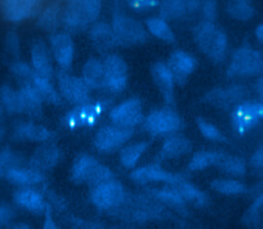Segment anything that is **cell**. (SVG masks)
Instances as JSON below:
<instances>
[{"label": "cell", "mask_w": 263, "mask_h": 229, "mask_svg": "<svg viewBox=\"0 0 263 229\" xmlns=\"http://www.w3.org/2000/svg\"><path fill=\"white\" fill-rule=\"evenodd\" d=\"M192 33L196 46L203 54L214 63L224 61L228 46L227 36L214 22L203 20L194 27Z\"/></svg>", "instance_id": "1"}, {"label": "cell", "mask_w": 263, "mask_h": 229, "mask_svg": "<svg viewBox=\"0 0 263 229\" xmlns=\"http://www.w3.org/2000/svg\"><path fill=\"white\" fill-rule=\"evenodd\" d=\"M107 107L108 103L105 101H88L83 104L76 105L64 115L62 124L69 128L93 126L99 122Z\"/></svg>", "instance_id": "2"}, {"label": "cell", "mask_w": 263, "mask_h": 229, "mask_svg": "<svg viewBox=\"0 0 263 229\" xmlns=\"http://www.w3.org/2000/svg\"><path fill=\"white\" fill-rule=\"evenodd\" d=\"M263 72V54L250 46L237 48L229 62L227 73L229 76L250 77Z\"/></svg>", "instance_id": "3"}, {"label": "cell", "mask_w": 263, "mask_h": 229, "mask_svg": "<svg viewBox=\"0 0 263 229\" xmlns=\"http://www.w3.org/2000/svg\"><path fill=\"white\" fill-rule=\"evenodd\" d=\"M118 45H140L148 40V31L138 20L115 14L111 24Z\"/></svg>", "instance_id": "4"}, {"label": "cell", "mask_w": 263, "mask_h": 229, "mask_svg": "<svg viewBox=\"0 0 263 229\" xmlns=\"http://www.w3.org/2000/svg\"><path fill=\"white\" fill-rule=\"evenodd\" d=\"M125 199V191L122 185L114 179L103 182L92 187L90 200L93 205L103 211L118 207Z\"/></svg>", "instance_id": "5"}, {"label": "cell", "mask_w": 263, "mask_h": 229, "mask_svg": "<svg viewBox=\"0 0 263 229\" xmlns=\"http://www.w3.org/2000/svg\"><path fill=\"white\" fill-rule=\"evenodd\" d=\"M134 128L117 124L105 125L101 127L95 138L93 145L98 151L109 153L123 146L133 136Z\"/></svg>", "instance_id": "6"}, {"label": "cell", "mask_w": 263, "mask_h": 229, "mask_svg": "<svg viewBox=\"0 0 263 229\" xmlns=\"http://www.w3.org/2000/svg\"><path fill=\"white\" fill-rule=\"evenodd\" d=\"M263 119V103L242 102L236 105L231 113V124L233 129L245 135Z\"/></svg>", "instance_id": "7"}, {"label": "cell", "mask_w": 263, "mask_h": 229, "mask_svg": "<svg viewBox=\"0 0 263 229\" xmlns=\"http://www.w3.org/2000/svg\"><path fill=\"white\" fill-rule=\"evenodd\" d=\"M104 87L111 92L122 91L127 84L128 68L125 61L118 54L111 53L103 62Z\"/></svg>", "instance_id": "8"}, {"label": "cell", "mask_w": 263, "mask_h": 229, "mask_svg": "<svg viewBox=\"0 0 263 229\" xmlns=\"http://www.w3.org/2000/svg\"><path fill=\"white\" fill-rule=\"evenodd\" d=\"M144 124L149 133L162 136L179 130L182 126V120L175 111L163 108L152 111L146 117Z\"/></svg>", "instance_id": "9"}, {"label": "cell", "mask_w": 263, "mask_h": 229, "mask_svg": "<svg viewBox=\"0 0 263 229\" xmlns=\"http://www.w3.org/2000/svg\"><path fill=\"white\" fill-rule=\"evenodd\" d=\"M60 93L64 99L73 105L83 104L89 101L90 88L82 78L72 76L62 70L58 76Z\"/></svg>", "instance_id": "10"}, {"label": "cell", "mask_w": 263, "mask_h": 229, "mask_svg": "<svg viewBox=\"0 0 263 229\" xmlns=\"http://www.w3.org/2000/svg\"><path fill=\"white\" fill-rule=\"evenodd\" d=\"M112 123L134 128L143 120V107L138 98H130L115 106L109 113Z\"/></svg>", "instance_id": "11"}, {"label": "cell", "mask_w": 263, "mask_h": 229, "mask_svg": "<svg viewBox=\"0 0 263 229\" xmlns=\"http://www.w3.org/2000/svg\"><path fill=\"white\" fill-rule=\"evenodd\" d=\"M178 83H185L197 67L196 59L189 52L177 49L173 51L166 63Z\"/></svg>", "instance_id": "12"}, {"label": "cell", "mask_w": 263, "mask_h": 229, "mask_svg": "<svg viewBox=\"0 0 263 229\" xmlns=\"http://www.w3.org/2000/svg\"><path fill=\"white\" fill-rule=\"evenodd\" d=\"M50 50L62 70L70 69L74 58V44L68 33H57L50 37Z\"/></svg>", "instance_id": "13"}, {"label": "cell", "mask_w": 263, "mask_h": 229, "mask_svg": "<svg viewBox=\"0 0 263 229\" xmlns=\"http://www.w3.org/2000/svg\"><path fill=\"white\" fill-rule=\"evenodd\" d=\"M129 178L139 184L164 182L170 185H174L181 177L163 169L158 164H148L134 169L129 175Z\"/></svg>", "instance_id": "14"}, {"label": "cell", "mask_w": 263, "mask_h": 229, "mask_svg": "<svg viewBox=\"0 0 263 229\" xmlns=\"http://www.w3.org/2000/svg\"><path fill=\"white\" fill-rule=\"evenodd\" d=\"M151 76L154 84L167 103L173 102L175 77L168 65L164 62H156L151 66Z\"/></svg>", "instance_id": "15"}, {"label": "cell", "mask_w": 263, "mask_h": 229, "mask_svg": "<svg viewBox=\"0 0 263 229\" xmlns=\"http://www.w3.org/2000/svg\"><path fill=\"white\" fill-rule=\"evenodd\" d=\"M40 0H2V13L9 22L28 18L38 7Z\"/></svg>", "instance_id": "16"}, {"label": "cell", "mask_w": 263, "mask_h": 229, "mask_svg": "<svg viewBox=\"0 0 263 229\" xmlns=\"http://www.w3.org/2000/svg\"><path fill=\"white\" fill-rule=\"evenodd\" d=\"M31 61L34 72L44 78L51 79L53 70L50 52L42 40L35 41L31 46Z\"/></svg>", "instance_id": "17"}, {"label": "cell", "mask_w": 263, "mask_h": 229, "mask_svg": "<svg viewBox=\"0 0 263 229\" xmlns=\"http://www.w3.org/2000/svg\"><path fill=\"white\" fill-rule=\"evenodd\" d=\"M17 92L22 111L31 116L39 117L42 114L43 99L38 90L30 82H24Z\"/></svg>", "instance_id": "18"}, {"label": "cell", "mask_w": 263, "mask_h": 229, "mask_svg": "<svg viewBox=\"0 0 263 229\" xmlns=\"http://www.w3.org/2000/svg\"><path fill=\"white\" fill-rule=\"evenodd\" d=\"M100 162L92 156L83 154L78 156L71 167V179L74 183H88Z\"/></svg>", "instance_id": "19"}, {"label": "cell", "mask_w": 263, "mask_h": 229, "mask_svg": "<svg viewBox=\"0 0 263 229\" xmlns=\"http://www.w3.org/2000/svg\"><path fill=\"white\" fill-rule=\"evenodd\" d=\"M15 203L30 212L41 213L45 209V202L42 195L33 188L23 187L13 195Z\"/></svg>", "instance_id": "20"}, {"label": "cell", "mask_w": 263, "mask_h": 229, "mask_svg": "<svg viewBox=\"0 0 263 229\" xmlns=\"http://www.w3.org/2000/svg\"><path fill=\"white\" fill-rule=\"evenodd\" d=\"M90 39L100 51H107L118 45L112 27L106 23H98L92 26Z\"/></svg>", "instance_id": "21"}, {"label": "cell", "mask_w": 263, "mask_h": 229, "mask_svg": "<svg viewBox=\"0 0 263 229\" xmlns=\"http://www.w3.org/2000/svg\"><path fill=\"white\" fill-rule=\"evenodd\" d=\"M190 141L182 136H173L167 138L159 151V156L162 159H172L188 154L191 151Z\"/></svg>", "instance_id": "22"}, {"label": "cell", "mask_w": 263, "mask_h": 229, "mask_svg": "<svg viewBox=\"0 0 263 229\" xmlns=\"http://www.w3.org/2000/svg\"><path fill=\"white\" fill-rule=\"evenodd\" d=\"M5 177L10 183L23 187H29L42 181L41 171L36 170L33 167L24 168L12 165L5 173Z\"/></svg>", "instance_id": "23"}, {"label": "cell", "mask_w": 263, "mask_h": 229, "mask_svg": "<svg viewBox=\"0 0 263 229\" xmlns=\"http://www.w3.org/2000/svg\"><path fill=\"white\" fill-rule=\"evenodd\" d=\"M83 81L90 89L104 87V64L102 61L90 58L82 68Z\"/></svg>", "instance_id": "24"}, {"label": "cell", "mask_w": 263, "mask_h": 229, "mask_svg": "<svg viewBox=\"0 0 263 229\" xmlns=\"http://www.w3.org/2000/svg\"><path fill=\"white\" fill-rule=\"evenodd\" d=\"M60 159V150L55 146L40 147L32 156L31 167L42 173L54 166Z\"/></svg>", "instance_id": "25"}, {"label": "cell", "mask_w": 263, "mask_h": 229, "mask_svg": "<svg viewBox=\"0 0 263 229\" xmlns=\"http://www.w3.org/2000/svg\"><path fill=\"white\" fill-rule=\"evenodd\" d=\"M14 135L16 138L22 140L37 142L47 141L53 137V132L51 130L32 122L20 123L14 130Z\"/></svg>", "instance_id": "26"}, {"label": "cell", "mask_w": 263, "mask_h": 229, "mask_svg": "<svg viewBox=\"0 0 263 229\" xmlns=\"http://www.w3.org/2000/svg\"><path fill=\"white\" fill-rule=\"evenodd\" d=\"M173 187L180 193V195L184 198V200L192 202L196 206H204L208 204L206 195L199 190L196 186L189 183L188 181L180 178Z\"/></svg>", "instance_id": "27"}, {"label": "cell", "mask_w": 263, "mask_h": 229, "mask_svg": "<svg viewBox=\"0 0 263 229\" xmlns=\"http://www.w3.org/2000/svg\"><path fill=\"white\" fill-rule=\"evenodd\" d=\"M145 27L152 36L167 43L175 42L176 36L172 28L168 26L166 20L161 16H153L146 21Z\"/></svg>", "instance_id": "28"}, {"label": "cell", "mask_w": 263, "mask_h": 229, "mask_svg": "<svg viewBox=\"0 0 263 229\" xmlns=\"http://www.w3.org/2000/svg\"><path fill=\"white\" fill-rule=\"evenodd\" d=\"M40 93L42 99L54 106H59L62 104V99L60 93L55 90L53 85L50 83V80L44 78L35 72L33 73L30 81H29Z\"/></svg>", "instance_id": "29"}, {"label": "cell", "mask_w": 263, "mask_h": 229, "mask_svg": "<svg viewBox=\"0 0 263 229\" xmlns=\"http://www.w3.org/2000/svg\"><path fill=\"white\" fill-rule=\"evenodd\" d=\"M148 147L149 143L144 141L134 143L122 148L119 154V160L122 166H124L125 168L134 167L138 163L142 155L146 152Z\"/></svg>", "instance_id": "30"}, {"label": "cell", "mask_w": 263, "mask_h": 229, "mask_svg": "<svg viewBox=\"0 0 263 229\" xmlns=\"http://www.w3.org/2000/svg\"><path fill=\"white\" fill-rule=\"evenodd\" d=\"M157 6L164 20H178L187 13L186 0H158Z\"/></svg>", "instance_id": "31"}, {"label": "cell", "mask_w": 263, "mask_h": 229, "mask_svg": "<svg viewBox=\"0 0 263 229\" xmlns=\"http://www.w3.org/2000/svg\"><path fill=\"white\" fill-rule=\"evenodd\" d=\"M223 171L233 176V177H241L245 175L247 170L246 162L238 156L227 155L221 153L219 161L216 164Z\"/></svg>", "instance_id": "32"}, {"label": "cell", "mask_w": 263, "mask_h": 229, "mask_svg": "<svg viewBox=\"0 0 263 229\" xmlns=\"http://www.w3.org/2000/svg\"><path fill=\"white\" fill-rule=\"evenodd\" d=\"M228 14L238 21H248L253 17L255 8L249 0H229L226 6Z\"/></svg>", "instance_id": "33"}, {"label": "cell", "mask_w": 263, "mask_h": 229, "mask_svg": "<svg viewBox=\"0 0 263 229\" xmlns=\"http://www.w3.org/2000/svg\"><path fill=\"white\" fill-rule=\"evenodd\" d=\"M221 156L216 151H198L190 159L188 167L190 170H201L209 166L216 165Z\"/></svg>", "instance_id": "34"}, {"label": "cell", "mask_w": 263, "mask_h": 229, "mask_svg": "<svg viewBox=\"0 0 263 229\" xmlns=\"http://www.w3.org/2000/svg\"><path fill=\"white\" fill-rule=\"evenodd\" d=\"M211 187L222 194L226 195H238L247 192L248 188L239 181L232 179H216L211 183Z\"/></svg>", "instance_id": "35"}, {"label": "cell", "mask_w": 263, "mask_h": 229, "mask_svg": "<svg viewBox=\"0 0 263 229\" xmlns=\"http://www.w3.org/2000/svg\"><path fill=\"white\" fill-rule=\"evenodd\" d=\"M151 195L161 202L174 206L177 209H182L185 206V200L180 195V193L173 187L172 189L163 188V189H153L150 191Z\"/></svg>", "instance_id": "36"}, {"label": "cell", "mask_w": 263, "mask_h": 229, "mask_svg": "<svg viewBox=\"0 0 263 229\" xmlns=\"http://www.w3.org/2000/svg\"><path fill=\"white\" fill-rule=\"evenodd\" d=\"M245 89L239 86H231L226 89H219L213 91L209 98V102L216 103L219 105H229L239 100V98L243 97Z\"/></svg>", "instance_id": "37"}, {"label": "cell", "mask_w": 263, "mask_h": 229, "mask_svg": "<svg viewBox=\"0 0 263 229\" xmlns=\"http://www.w3.org/2000/svg\"><path fill=\"white\" fill-rule=\"evenodd\" d=\"M80 8L88 24L95 22L101 11V0H73Z\"/></svg>", "instance_id": "38"}, {"label": "cell", "mask_w": 263, "mask_h": 229, "mask_svg": "<svg viewBox=\"0 0 263 229\" xmlns=\"http://www.w3.org/2000/svg\"><path fill=\"white\" fill-rule=\"evenodd\" d=\"M197 127L200 131V133L208 140L210 141H215V142H224L226 139L221 132V130L216 127L213 123L206 121L203 118H197L196 120Z\"/></svg>", "instance_id": "39"}, {"label": "cell", "mask_w": 263, "mask_h": 229, "mask_svg": "<svg viewBox=\"0 0 263 229\" xmlns=\"http://www.w3.org/2000/svg\"><path fill=\"white\" fill-rule=\"evenodd\" d=\"M60 17V7L58 5L48 6L39 17L40 28L50 31L57 27Z\"/></svg>", "instance_id": "40"}, {"label": "cell", "mask_w": 263, "mask_h": 229, "mask_svg": "<svg viewBox=\"0 0 263 229\" xmlns=\"http://www.w3.org/2000/svg\"><path fill=\"white\" fill-rule=\"evenodd\" d=\"M0 97L9 112H22L18 92H15L7 85H3L0 89Z\"/></svg>", "instance_id": "41"}, {"label": "cell", "mask_w": 263, "mask_h": 229, "mask_svg": "<svg viewBox=\"0 0 263 229\" xmlns=\"http://www.w3.org/2000/svg\"><path fill=\"white\" fill-rule=\"evenodd\" d=\"M263 212V192H261L251 204L249 211L243 217V222L250 226H254L260 222V216Z\"/></svg>", "instance_id": "42"}, {"label": "cell", "mask_w": 263, "mask_h": 229, "mask_svg": "<svg viewBox=\"0 0 263 229\" xmlns=\"http://www.w3.org/2000/svg\"><path fill=\"white\" fill-rule=\"evenodd\" d=\"M111 179H113L112 170L109 167H107L106 165H104L102 163H99L87 184H89L91 187H93L98 184L109 181Z\"/></svg>", "instance_id": "43"}, {"label": "cell", "mask_w": 263, "mask_h": 229, "mask_svg": "<svg viewBox=\"0 0 263 229\" xmlns=\"http://www.w3.org/2000/svg\"><path fill=\"white\" fill-rule=\"evenodd\" d=\"M200 10L205 21L214 22L217 14V0H203L200 5Z\"/></svg>", "instance_id": "44"}, {"label": "cell", "mask_w": 263, "mask_h": 229, "mask_svg": "<svg viewBox=\"0 0 263 229\" xmlns=\"http://www.w3.org/2000/svg\"><path fill=\"white\" fill-rule=\"evenodd\" d=\"M126 4L137 11L148 10L154 8L158 4V0H125Z\"/></svg>", "instance_id": "45"}, {"label": "cell", "mask_w": 263, "mask_h": 229, "mask_svg": "<svg viewBox=\"0 0 263 229\" xmlns=\"http://www.w3.org/2000/svg\"><path fill=\"white\" fill-rule=\"evenodd\" d=\"M250 164L257 171L263 170V146L258 147L253 153L250 158Z\"/></svg>", "instance_id": "46"}, {"label": "cell", "mask_w": 263, "mask_h": 229, "mask_svg": "<svg viewBox=\"0 0 263 229\" xmlns=\"http://www.w3.org/2000/svg\"><path fill=\"white\" fill-rule=\"evenodd\" d=\"M13 155L9 151H2L0 153V178L5 175L7 169L12 166Z\"/></svg>", "instance_id": "47"}, {"label": "cell", "mask_w": 263, "mask_h": 229, "mask_svg": "<svg viewBox=\"0 0 263 229\" xmlns=\"http://www.w3.org/2000/svg\"><path fill=\"white\" fill-rule=\"evenodd\" d=\"M12 217V211L9 206L1 205L0 206V225L7 223Z\"/></svg>", "instance_id": "48"}, {"label": "cell", "mask_w": 263, "mask_h": 229, "mask_svg": "<svg viewBox=\"0 0 263 229\" xmlns=\"http://www.w3.org/2000/svg\"><path fill=\"white\" fill-rule=\"evenodd\" d=\"M255 36H256V38H257L259 41L263 42V23H262V24H259V25L256 27V29H255Z\"/></svg>", "instance_id": "49"}, {"label": "cell", "mask_w": 263, "mask_h": 229, "mask_svg": "<svg viewBox=\"0 0 263 229\" xmlns=\"http://www.w3.org/2000/svg\"><path fill=\"white\" fill-rule=\"evenodd\" d=\"M256 90H257L259 97L261 98V100L263 102V77L258 79L257 84H256Z\"/></svg>", "instance_id": "50"}]
</instances>
